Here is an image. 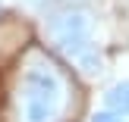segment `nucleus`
Instances as JSON below:
<instances>
[{
  "instance_id": "nucleus-1",
  "label": "nucleus",
  "mask_w": 129,
  "mask_h": 122,
  "mask_svg": "<svg viewBox=\"0 0 129 122\" xmlns=\"http://www.w3.org/2000/svg\"><path fill=\"white\" fill-rule=\"evenodd\" d=\"M69 85L66 72L50 56L31 53L19 78V122H60L69 106Z\"/></svg>"
},
{
  "instance_id": "nucleus-2",
  "label": "nucleus",
  "mask_w": 129,
  "mask_h": 122,
  "mask_svg": "<svg viewBox=\"0 0 129 122\" xmlns=\"http://www.w3.org/2000/svg\"><path fill=\"white\" fill-rule=\"evenodd\" d=\"M91 28L94 19L88 10H79V6H69V10H57L47 22V31L57 44H60L66 53H76L79 47H85L91 41Z\"/></svg>"
},
{
  "instance_id": "nucleus-3",
  "label": "nucleus",
  "mask_w": 129,
  "mask_h": 122,
  "mask_svg": "<svg viewBox=\"0 0 129 122\" xmlns=\"http://www.w3.org/2000/svg\"><path fill=\"white\" fill-rule=\"evenodd\" d=\"M104 106L120 116H129V81H117L113 88H107L104 94Z\"/></svg>"
},
{
  "instance_id": "nucleus-4",
  "label": "nucleus",
  "mask_w": 129,
  "mask_h": 122,
  "mask_svg": "<svg viewBox=\"0 0 129 122\" xmlns=\"http://www.w3.org/2000/svg\"><path fill=\"white\" fill-rule=\"evenodd\" d=\"M73 56L79 60V66L85 69L88 75H98V72H104V69H101V66H104V63H101V53H98V47H94L91 41H88L85 47H79V50H76Z\"/></svg>"
},
{
  "instance_id": "nucleus-5",
  "label": "nucleus",
  "mask_w": 129,
  "mask_h": 122,
  "mask_svg": "<svg viewBox=\"0 0 129 122\" xmlns=\"http://www.w3.org/2000/svg\"><path fill=\"white\" fill-rule=\"evenodd\" d=\"M91 122H123V116L120 113H113V110H101V113H94Z\"/></svg>"
}]
</instances>
